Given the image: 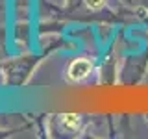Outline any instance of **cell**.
<instances>
[{
  "mask_svg": "<svg viewBox=\"0 0 148 139\" xmlns=\"http://www.w3.org/2000/svg\"><path fill=\"white\" fill-rule=\"evenodd\" d=\"M91 72V63L87 59H76L69 67V78L71 80H83Z\"/></svg>",
  "mask_w": 148,
  "mask_h": 139,
  "instance_id": "1",
  "label": "cell"
},
{
  "mask_svg": "<svg viewBox=\"0 0 148 139\" xmlns=\"http://www.w3.org/2000/svg\"><path fill=\"white\" fill-rule=\"evenodd\" d=\"M78 122H80V117L78 115H63V124L69 128H76Z\"/></svg>",
  "mask_w": 148,
  "mask_h": 139,
  "instance_id": "2",
  "label": "cell"
},
{
  "mask_svg": "<svg viewBox=\"0 0 148 139\" xmlns=\"http://www.w3.org/2000/svg\"><path fill=\"white\" fill-rule=\"evenodd\" d=\"M85 2H87V6L91 9H100L106 4V0H85Z\"/></svg>",
  "mask_w": 148,
  "mask_h": 139,
  "instance_id": "3",
  "label": "cell"
}]
</instances>
